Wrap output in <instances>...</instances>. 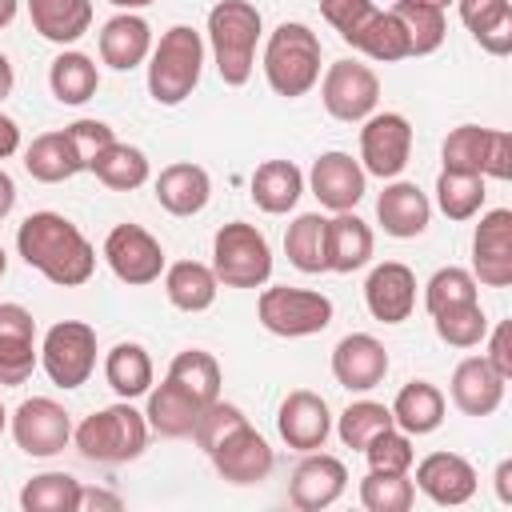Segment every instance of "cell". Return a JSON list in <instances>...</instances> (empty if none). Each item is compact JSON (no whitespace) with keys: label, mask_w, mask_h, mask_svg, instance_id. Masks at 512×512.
Masks as SVG:
<instances>
[{"label":"cell","mask_w":512,"mask_h":512,"mask_svg":"<svg viewBox=\"0 0 512 512\" xmlns=\"http://www.w3.org/2000/svg\"><path fill=\"white\" fill-rule=\"evenodd\" d=\"M304 196V172L292 160H264L252 172V200L268 216H284Z\"/></svg>","instance_id":"cell-32"},{"label":"cell","mask_w":512,"mask_h":512,"mask_svg":"<svg viewBox=\"0 0 512 512\" xmlns=\"http://www.w3.org/2000/svg\"><path fill=\"white\" fill-rule=\"evenodd\" d=\"M320 100H324L328 116H336L344 124H356V120H368L376 112L380 80L360 60H332L324 80H320Z\"/></svg>","instance_id":"cell-9"},{"label":"cell","mask_w":512,"mask_h":512,"mask_svg":"<svg viewBox=\"0 0 512 512\" xmlns=\"http://www.w3.org/2000/svg\"><path fill=\"white\" fill-rule=\"evenodd\" d=\"M332 376L348 392H372L388 376V352L376 336L368 332H348L332 348Z\"/></svg>","instance_id":"cell-19"},{"label":"cell","mask_w":512,"mask_h":512,"mask_svg":"<svg viewBox=\"0 0 512 512\" xmlns=\"http://www.w3.org/2000/svg\"><path fill=\"white\" fill-rule=\"evenodd\" d=\"M504 376L484 360V356H464L456 368H452V404L464 412V416H492L504 400Z\"/></svg>","instance_id":"cell-22"},{"label":"cell","mask_w":512,"mask_h":512,"mask_svg":"<svg viewBox=\"0 0 512 512\" xmlns=\"http://www.w3.org/2000/svg\"><path fill=\"white\" fill-rule=\"evenodd\" d=\"M324 236H328V220L320 212H300L288 232H284V252L292 260V268L316 276V272H328V260H324Z\"/></svg>","instance_id":"cell-38"},{"label":"cell","mask_w":512,"mask_h":512,"mask_svg":"<svg viewBox=\"0 0 512 512\" xmlns=\"http://www.w3.org/2000/svg\"><path fill=\"white\" fill-rule=\"evenodd\" d=\"M412 156V124L400 112H372L360 128V168L380 180H396Z\"/></svg>","instance_id":"cell-10"},{"label":"cell","mask_w":512,"mask_h":512,"mask_svg":"<svg viewBox=\"0 0 512 512\" xmlns=\"http://www.w3.org/2000/svg\"><path fill=\"white\" fill-rule=\"evenodd\" d=\"M24 168H28V176L40 180V184H64V180L88 172L84 160H80V152H76V144H72V136H68V128L36 136V140L24 148Z\"/></svg>","instance_id":"cell-25"},{"label":"cell","mask_w":512,"mask_h":512,"mask_svg":"<svg viewBox=\"0 0 512 512\" xmlns=\"http://www.w3.org/2000/svg\"><path fill=\"white\" fill-rule=\"evenodd\" d=\"M364 456H368V468H376V472H408L412 460H416V452H412V436L400 432L396 424L384 428L380 436H372L368 448H364Z\"/></svg>","instance_id":"cell-48"},{"label":"cell","mask_w":512,"mask_h":512,"mask_svg":"<svg viewBox=\"0 0 512 512\" xmlns=\"http://www.w3.org/2000/svg\"><path fill=\"white\" fill-rule=\"evenodd\" d=\"M484 176H492V180H512V132H504V128H492V132H488Z\"/></svg>","instance_id":"cell-52"},{"label":"cell","mask_w":512,"mask_h":512,"mask_svg":"<svg viewBox=\"0 0 512 512\" xmlns=\"http://www.w3.org/2000/svg\"><path fill=\"white\" fill-rule=\"evenodd\" d=\"M276 432L288 448L296 452H316L324 448L328 432H332V416H328V404L324 396L308 392V388H296L284 396L280 412H276Z\"/></svg>","instance_id":"cell-20"},{"label":"cell","mask_w":512,"mask_h":512,"mask_svg":"<svg viewBox=\"0 0 512 512\" xmlns=\"http://www.w3.org/2000/svg\"><path fill=\"white\" fill-rule=\"evenodd\" d=\"M376 220L388 236L396 240H412L428 228L432 220V200L412 184V180H392L384 184L380 200H376Z\"/></svg>","instance_id":"cell-23"},{"label":"cell","mask_w":512,"mask_h":512,"mask_svg":"<svg viewBox=\"0 0 512 512\" xmlns=\"http://www.w3.org/2000/svg\"><path fill=\"white\" fill-rule=\"evenodd\" d=\"M104 380H108V388H112L120 400L148 396V388H152V356H148L140 344L124 340V344H116V348L104 356Z\"/></svg>","instance_id":"cell-36"},{"label":"cell","mask_w":512,"mask_h":512,"mask_svg":"<svg viewBox=\"0 0 512 512\" xmlns=\"http://www.w3.org/2000/svg\"><path fill=\"white\" fill-rule=\"evenodd\" d=\"M364 304L380 324H404L416 308V272L400 260H384L364 280Z\"/></svg>","instance_id":"cell-18"},{"label":"cell","mask_w":512,"mask_h":512,"mask_svg":"<svg viewBox=\"0 0 512 512\" xmlns=\"http://www.w3.org/2000/svg\"><path fill=\"white\" fill-rule=\"evenodd\" d=\"M456 12L488 56L512 52V0H456Z\"/></svg>","instance_id":"cell-28"},{"label":"cell","mask_w":512,"mask_h":512,"mask_svg":"<svg viewBox=\"0 0 512 512\" xmlns=\"http://www.w3.org/2000/svg\"><path fill=\"white\" fill-rule=\"evenodd\" d=\"M16 12H20V0H0V28H8L16 20Z\"/></svg>","instance_id":"cell-59"},{"label":"cell","mask_w":512,"mask_h":512,"mask_svg":"<svg viewBox=\"0 0 512 512\" xmlns=\"http://www.w3.org/2000/svg\"><path fill=\"white\" fill-rule=\"evenodd\" d=\"M204 72V36L188 24H172L160 44L148 52V96L164 108H176L192 96Z\"/></svg>","instance_id":"cell-3"},{"label":"cell","mask_w":512,"mask_h":512,"mask_svg":"<svg viewBox=\"0 0 512 512\" xmlns=\"http://www.w3.org/2000/svg\"><path fill=\"white\" fill-rule=\"evenodd\" d=\"M308 184H312V196H316L328 212H352V208L364 200L368 172H364L360 160H352L348 152H320V156L312 160Z\"/></svg>","instance_id":"cell-17"},{"label":"cell","mask_w":512,"mask_h":512,"mask_svg":"<svg viewBox=\"0 0 512 512\" xmlns=\"http://www.w3.org/2000/svg\"><path fill=\"white\" fill-rule=\"evenodd\" d=\"M472 276L484 288L512 284V212L492 208L480 216L472 232Z\"/></svg>","instance_id":"cell-14"},{"label":"cell","mask_w":512,"mask_h":512,"mask_svg":"<svg viewBox=\"0 0 512 512\" xmlns=\"http://www.w3.org/2000/svg\"><path fill=\"white\" fill-rule=\"evenodd\" d=\"M80 480L68 472H40L20 488L24 512H80Z\"/></svg>","instance_id":"cell-40"},{"label":"cell","mask_w":512,"mask_h":512,"mask_svg":"<svg viewBox=\"0 0 512 512\" xmlns=\"http://www.w3.org/2000/svg\"><path fill=\"white\" fill-rule=\"evenodd\" d=\"M412 484L440 508H456V504H468L472 492H476V468L460 456V452H428L420 464H416V476Z\"/></svg>","instance_id":"cell-21"},{"label":"cell","mask_w":512,"mask_h":512,"mask_svg":"<svg viewBox=\"0 0 512 512\" xmlns=\"http://www.w3.org/2000/svg\"><path fill=\"white\" fill-rule=\"evenodd\" d=\"M32 28L52 44H76L92 28V0H28Z\"/></svg>","instance_id":"cell-31"},{"label":"cell","mask_w":512,"mask_h":512,"mask_svg":"<svg viewBox=\"0 0 512 512\" xmlns=\"http://www.w3.org/2000/svg\"><path fill=\"white\" fill-rule=\"evenodd\" d=\"M372 228L356 216V212H336L328 220V236H324V260L328 272H356L372 260Z\"/></svg>","instance_id":"cell-29"},{"label":"cell","mask_w":512,"mask_h":512,"mask_svg":"<svg viewBox=\"0 0 512 512\" xmlns=\"http://www.w3.org/2000/svg\"><path fill=\"white\" fill-rule=\"evenodd\" d=\"M8 428V412H4V404H0V432Z\"/></svg>","instance_id":"cell-63"},{"label":"cell","mask_w":512,"mask_h":512,"mask_svg":"<svg viewBox=\"0 0 512 512\" xmlns=\"http://www.w3.org/2000/svg\"><path fill=\"white\" fill-rule=\"evenodd\" d=\"M496 496L500 504H512V460H500L496 468Z\"/></svg>","instance_id":"cell-56"},{"label":"cell","mask_w":512,"mask_h":512,"mask_svg":"<svg viewBox=\"0 0 512 512\" xmlns=\"http://www.w3.org/2000/svg\"><path fill=\"white\" fill-rule=\"evenodd\" d=\"M48 88H52V96L60 100V104H88L92 96H96V88H100V72H96V60L92 56H84V52H60L56 60H52V68H48Z\"/></svg>","instance_id":"cell-35"},{"label":"cell","mask_w":512,"mask_h":512,"mask_svg":"<svg viewBox=\"0 0 512 512\" xmlns=\"http://www.w3.org/2000/svg\"><path fill=\"white\" fill-rule=\"evenodd\" d=\"M108 4H116L120 12H136V8H148V4H156V0H108Z\"/></svg>","instance_id":"cell-60"},{"label":"cell","mask_w":512,"mask_h":512,"mask_svg":"<svg viewBox=\"0 0 512 512\" xmlns=\"http://www.w3.org/2000/svg\"><path fill=\"white\" fill-rule=\"evenodd\" d=\"M488 132L492 128H480V124H460L444 136L440 144V164L448 172H480L484 176V148H488ZM488 180V176H484Z\"/></svg>","instance_id":"cell-45"},{"label":"cell","mask_w":512,"mask_h":512,"mask_svg":"<svg viewBox=\"0 0 512 512\" xmlns=\"http://www.w3.org/2000/svg\"><path fill=\"white\" fill-rule=\"evenodd\" d=\"M40 364V348H36V320L24 304L4 300L0 304V384L16 388L24 384Z\"/></svg>","instance_id":"cell-15"},{"label":"cell","mask_w":512,"mask_h":512,"mask_svg":"<svg viewBox=\"0 0 512 512\" xmlns=\"http://www.w3.org/2000/svg\"><path fill=\"white\" fill-rule=\"evenodd\" d=\"M152 52V28L144 16L136 12H116L104 28H100V60L116 72H132L148 60Z\"/></svg>","instance_id":"cell-24"},{"label":"cell","mask_w":512,"mask_h":512,"mask_svg":"<svg viewBox=\"0 0 512 512\" xmlns=\"http://www.w3.org/2000/svg\"><path fill=\"white\" fill-rule=\"evenodd\" d=\"M264 20L260 8L248 0H220L208 12V44H212V60L216 72L228 88H240L252 80L256 68V44H260Z\"/></svg>","instance_id":"cell-2"},{"label":"cell","mask_w":512,"mask_h":512,"mask_svg":"<svg viewBox=\"0 0 512 512\" xmlns=\"http://www.w3.org/2000/svg\"><path fill=\"white\" fill-rule=\"evenodd\" d=\"M80 508H108V512H120L124 500L116 492H104V488H80Z\"/></svg>","instance_id":"cell-54"},{"label":"cell","mask_w":512,"mask_h":512,"mask_svg":"<svg viewBox=\"0 0 512 512\" xmlns=\"http://www.w3.org/2000/svg\"><path fill=\"white\" fill-rule=\"evenodd\" d=\"M320 36L300 24V20H284L272 28L268 44H264V80L276 96L296 100L304 96L316 80H320Z\"/></svg>","instance_id":"cell-4"},{"label":"cell","mask_w":512,"mask_h":512,"mask_svg":"<svg viewBox=\"0 0 512 512\" xmlns=\"http://www.w3.org/2000/svg\"><path fill=\"white\" fill-rule=\"evenodd\" d=\"M72 440L84 460L128 464L148 448V420H144V412L132 408V400H120V404H108V408L84 416L72 428Z\"/></svg>","instance_id":"cell-5"},{"label":"cell","mask_w":512,"mask_h":512,"mask_svg":"<svg viewBox=\"0 0 512 512\" xmlns=\"http://www.w3.org/2000/svg\"><path fill=\"white\" fill-rule=\"evenodd\" d=\"M104 260H108L112 276L132 288H144V284L160 280V272H164V248L140 224H116L104 236Z\"/></svg>","instance_id":"cell-12"},{"label":"cell","mask_w":512,"mask_h":512,"mask_svg":"<svg viewBox=\"0 0 512 512\" xmlns=\"http://www.w3.org/2000/svg\"><path fill=\"white\" fill-rule=\"evenodd\" d=\"M256 316L260 324L272 332V336H316L332 324V300L324 292H312V288H288V284H276V288H264L260 300H256Z\"/></svg>","instance_id":"cell-7"},{"label":"cell","mask_w":512,"mask_h":512,"mask_svg":"<svg viewBox=\"0 0 512 512\" xmlns=\"http://www.w3.org/2000/svg\"><path fill=\"white\" fill-rule=\"evenodd\" d=\"M12 208H16V180L0 168V220H4Z\"/></svg>","instance_id":"cell-57"},{"label":"cell","mask_w":512,"mask_h":512,"mask_svg":"<svg viewBox=\"0 0 512 512\" xmlns=\"http://www.w3.org/2000/svg\"><path fill=\"white\" fill-rule=\"evenodd\" d=\"M468 300H480V296H476V276H472L468 268H456V264L436 268L432 280L424 284V308H428L432 316L444 312V308L468 304Z\"/></svg>","instance_id":"cell-47"},{"label":"cell","mask_w":512,"mask_h":512,"mask_svg":"<svg viewBox=\"0 0 512 512\" xmlns=\"http://www.w3.org/2000/svg\"><path fill=\"white\" fill-rule=\"evenodd\" d=\"M12 84H16V72H12V60L0 52V104L12 96Z\"/></svg>","instance_id":"cell-58"},{"label":"cell","mask_w":512,"mask_h":512,"mask_svg":"<svg viewBox=\"0 0 512 512\" xmlns=\"http://www.w3.org/2000/svg\"><path fill=\"white\" fill-rule=\"evenodd\" d=\"M168 380H176L196 404H212L220 400V364L212 352L204 348H184L172 356L168 364Z\"/></svg>","instance_id":"cell-39"},{"label":"cell","mask_w":512,"mask_h":512,"mask_svg":"<svg viewBox=\"0 0 512 512\" xmlns=\"http://www.w3.org/2000/svg\"><path fill=\"white\" fill-rule=\"evenodd\" d=\"M392 12H396V20H400L404 32H408V48H412V56H428V52H436V48L444 44V36H448V20H444L440 8L396 0Z\"/></svg>","instance_id":"cell-44"},{"label":"cell","mask_w":512,"mask_h":512,"mask_svg":"<svg viewBox=\"0 0 512 512\" xmlns=\"http://www.w3.org/2000/svg\"><path fill=\"white\" fill-rule=\"evenodd\" d=\"M416 500V484L408 472H376L368 468V476L360 480V504L368 512H408Z\"/></svg>","instance_id":"cell-43"},{"label":"cell","mask_w":512,"mask_h":512,"mask_svg":"<svg viewBox=\"0 0 512 512\" xmlns=\"http://www.w3.org/2000/svg\"><path fill=\"white\" fill-rule=\"evenodd\" d=\"M484 360H488L504 380H512V324H508V320H500V324L492 328Z\"/></svg>","instance_id":"cell-53"},{"label":"cell","mask_w":512,"mask_h":512,"mask_svg":"<svg viewBox=\"0 0 512 512\" xmlns=\"http://www.w3.org/2000/svg\"><path fill=\"white\" fill-rule=\"evenodd\" d=\"M16 252L28 268L60 288H80L96 272V248L88 236L60 212H32L16 228Z\"/></svg>","instance_id":"cell-1"},{"label":"cell","mask_w":512,"mask_h":512,"mask_svg":"<svg viewBox=\"0 0 512 512\" xmlns=\"http://www.w3.org/2000/svg\"><path fill=\"white\" fill-rule=\"evenodd\" d=\"M344 44H352L356 52H364L368 60H380V64H396V60H408V56H412L408 32H404V24L396 20L392 8H388V12L376 8Z\"/></svg>","instance_id":"cell-33"},{"label":"cell","mask_w":512,"mask_h":512,"mask_svg":"<svg viewBox=\"0 0 512 512\" xmlns=\"http://www.w3.org/2000/svg\"><path fill=\"white\" fill-rule=\"evenodd\" d=\"M392 424L408 436H428L444 424V392L428 380H408L392 400Z\"/></svg>","instance_id":"cell-30"},{"label":"cell","mask_w":512,"mask_h":512,"mask_svg":"<svg viewBox=\"0 0 512 512\" xmlns=\"http://www.w3.org/2000/svg\"><path fill=\"white\" fill-rule=\"evenodd\" d=\"M104 188H112V192H132V188H140L144 180H148V156L140 152V148H132V144H120V140H112L104 152H96V160H92V168H88Z\"/></svg>","instance_id":"cell-37"},{"label":"cell","mask_w":512,"mask_h":512,"mask_svg":"<svg viewBox=\"0 0 512 512\" xmlns=\"http://www.w3.org/2000/svg\"><path fill=\"white\" fill-rule=\"evenodd\" d=\"M40 368L56 388H80L96 372V328L84 320H60L40 340Z\"/></svg>","instance_id":"cell-8"},{"label":"cell","mask_w":512,"mask_h":512,"mask_svg":"<svg viewBox=\"0 0 512 512\" xmlns=\"http://www.w3.org/2000/svg\"><path fill=\"white\" fill-rule=\"evenodd\" d=\"M212 272L224 288H260L272 276V248L248 220H232L212 236Z\"/></svg>","instance_id":"cell-6"},{"label":"cell","mask_w":512,"mask_h":512,"mask_svg":"<svg viewBox=\"0 0 512 512\" xmlns=\"http://www.w3.org/2000/svg\"><path fill=\"white\" fill-rule=\"evenodd\" d=\"M240 424H248V416L236 408V404H224V400H212V404H204L200 408V416H196V428H192V436H196V444L208 452L216 440H224L228 432H236Z\"/></svg>","instance_id":"cell-49"},{"label":"cell","mask_w":512,"mask_h":512,"mask_svg":"<svg viewBox=\"0 0 512 512\" xmlns=\"http://www.w3.org/2000/svg\"><path fill=\"white\" fill-rule=\"evenodd\" d=\"M212 456V468L228 480V484H260L272 476L276 468V452L272 444L252 428V424H240L236 432H228L224 440H216L208 448Z\"/></svg>","instance_id":"cell-13"},{"label":"cell","mask_w":512,"mask_h":512,"mask_svg":"<svg viewBox=\"0 0 512 512\" xmlns=\"http://www.w3.org/2000/svg\"><path fill=\"white\" fill-rule=\"evenodd\" d=\"M68 136H72V144H76L84 168H92L96 152H104V148L116 140V132H112L104 120H76V124H68Z\"/></svg>","instance_id":"cell-51"},{"label":"cell","mask_w":512,"mask_h":512,"mask_svg":"<svg viewBox=\"0 0 512 512\" xmlns=\"http://www.w3.org/2000/svg\"><path fill=\"white\" fill-rule=\"evenodd\" d=\"M484 176L480 172H448L440 168L436 176V204L448 220H472L484 208Z\"/></svg>","instance_id":"cell-41"},{"label":"cell","mask_w":512,"mask_h":512,"mask_svg":"<svg viewBox=\"0 0 512 512\" xmlns=\"http://www.w3.org/2000/svg\"><path fill=\"white\" fill-rule=\"evenodd\" d=\"M16 152H20V128H16L12 116L0 112V160H8V156H16Z\"/></svg>","instance_id":"cell-55"},{"label":"cell","mask_w":512,"mask_h":512,"mask_svg":"<svg viewBox=\"0 0 512 512\" xmlns=\"http://www.w3.org/2000/svg\"><path fill=\"white\" fill-rule=\"evenodd\" d=\"M8 272V252H4V244H0V276Z\"/></svg>","instance_id":"cell-62"},{"label":"cell","mask_w":512,"mask_h":512,"mask_svg":"<svg viewBox=\"0 0 512 512\" xmlns=\"http://www.w3.org/2000/svg\"><path fill=\"white\" fill-rule=\"evenodd\" d=\"M436 324V336L452 348H476L484 336H488V316L480 308V300H468V304H456V308H444L432 316Z\"/></svg>","instance_id":"cell-46"},{"label":"cell","mask_w":512,"mask_h":512,"mask_svg":"<svg viewBox=\"0 0 512 512\" xmlns=\"http://www.w3.org/2000/svg\"><path fill=\"white\" fill-rule=\"evenodd\" d=\"M12 440L24 456H56L68 448L72 440V416L64 412V404H56L52 396H32L20 400V408L12 412Z\"/></svg>","instance_id":"cell-11"},{"label":"cell","mask_w":512,"mask_h":512,"mask_svg":"<svg viewBox=\"0 0 512 512\" xmlns=\"http://www.w3.org/2000/svg\"><path fill=\"white\" fill-rule=\"evenodd\" d=\"M348 488V468L344 460L328 456V452H304V460L296 464L292 480H288V500L300 508V512H320V508H332Z\"/></svg>","instance_id":"cell-16"},{"label":"cell","mask_w":512,"mask_h":512,"mask_svg":"<svg viewBox=\"0 0 512 512\" xmlns=\"http://www.w3.org/2000/svg\"><path fill=\"white\" fill-rule=\"evenodd\" d=\"M404 4H428V8H440V12H444V8L456 4V0H404Z\"/></svg>","instance_id":"cell-61"},{"label":"cell","mask_w":512,"mask_h":512,"mask_svg":"<svg viewBox=\"0 0 512 512\" xmlns=\"http://www.w3.org/2000/svg\"><path fill=\"white\" fill-rule=\"evenodd\" d=\"M384 428H392V408L380 400H352L336 420V432H340L344 448H352V452H364L368 440L380 436Z\"/></svg>","instance_id":"cell-42"},{"label":"cell","mask_w":512,"mask_h":512,"mask_svg":"<svg viewBox=\"0 0 512 512\" xmlns=\"http://www.w3.org/2000/svg\"><path fill=\"white\" fill-rule=\"evenodd\" d=\"M164 292H168L172 308H180V312H204V308L216 304L220 280L200 260H176L172 268H164Z\"/></svg>","instance_id":"cell-34"},{"label":"cell","mask_w":512,"mask_h":512,"mask_svg":"<svg viewBox=\"0 0 512 512\" xmlns=\"http://www.w3.org/2000/svg\"><path fill=\"white\" fill-rule=\"evenodd\" d=\"M372 12H376L372 0H320V16L340 32V40H348Z\"/></svg>","instance_id":"cell-50"},{"label":"cell","mask_w":512,"mask_h":512,"mask_svg":"<svg viewBox=\"0 0 512 512\" xmlns=\"http://www.w3.org/2000/svg\"><path fill=\"white\" fill-rule=\"evenodd\" d=\"M200 408H204V404H196V400H192L176 380H168V376H164V384H160V388H148L144 420H148V432L168 436V440H180V436H192Z\"/></svg>","instance_id":"cell-27"},{"label":"cell","mask_w":512,"mask_h":512,"mask_svg":"<svg viewBox=\"0 0 512 512\" xmlns=\"http://www.w3.org/2000/svg\"><path fill=\"white\" fill-rule=\"evenodd\" d=\"M208 196H212V180H208V172H204L200 164H192V160L168 164V168L156 176V200H160V208L172 212V216H196V212H204Z\"/></svg>","instance_id":"cell-26"}]
</instances>
